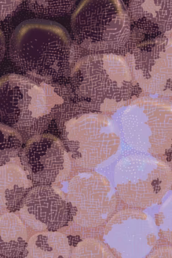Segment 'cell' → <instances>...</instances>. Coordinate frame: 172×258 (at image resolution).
Returning a JSON list of instances; mask_svg holds the SVG:
<instances>
[{
  "label": "cell",
  "mask_w": 172,
  "mask_h": 258,
  "mask_svg": "<svg viewBox=\"0 0 172 258\" xmlns=\"http://www.w3.org/2000/svg\"><path fill=\"white\" fill-rule=\"evenodd\" d=\"M73 101L70 86L17 74L0 78V120L33 137L43 134Z\"/></svg>",
  "instance_id": "1"
},
{
  "label": "cell",
  "mask_w": 172,
  "mask_h": 258,
  "mask_svg": "<svg viewBox=\"0 0 172 258\" xmlns=\"http://www.w3.org/2000/svg\"><path fill=\"white\" fill-rule=\"evenodd\" d=\"M9 54L22 71L43 82H52L67 76L77 50L60 24L31 20L22 22L13 32Z\"/></svg>",
  "instance_id": "2"
},
{
  "label": "cell",
  "mask_w": 172,
  "mask_h": 258,
  "mask_svg": "<svg viewBox=\"0 0 172 258\" xmlns=\"http://www.w3.org/2000/svg\"><path fill=\"white\" fill-rule=\"evenodd\" d=\"M74 102L101 113L114 112L133 95L131 73L124 56L115 53L89 54L71 69Z\"/></svg>",
  "instance_id": "3"
},
{
  "label": "cell",
  "mask_w": 172,
  "mask_h": 258,
  "mask_svg": "<svg viewBox=\"0 0 172 258\" xmlns=\"http://www.w3.org/2000/svg\"><path fill=\"white\" fill-rule=\"evenodd\" d=\"M62 142L77 167L92 168L114 155L120 138L111 118L72 102L56 118Z\"/></svg>",
  "instance_id": "4"
},
{
  "label": "cell",
  "mask_w": 172,
  "mask_h": 258,
  "mask_svg": "<svg viewBox=\"0 0 172 258\" xmlns=\"http://www.w3.org/2000/svg\"><path fill=\"white\" fill-rule=\"evenodd\" d=\"M71 29L77 46L91 52L111 53L125 50L132 26L122 1H83L71 18Z\"/></svg>",
  "instance_id": "5"
},
{
  "label": "cell",
  "mask_w": 172,
  "mask_h": 258,
  "mask_svg": "<svg viewBox=\"0 0 172 258\" xmlns=\"http://www.w3.org/2000/svg\"><path fill=\"white\" fill-rule=\"evenodd\" d=\"M128 104L121 117L128 144L154 155L171 151V103L143 97Z\"/></svg>",
  "instance_id": "6"
},
{
  "label": "cell",
  "mask_w": 172,
  "mask_h": 258,
  "mask_svg": "<svg viewBox=\"0 0 172 258\" xmlns=\"http://www.w3.org/2000/svg\"><path fill=\"white\" fill-rule=\"evenodd\" d=\"M171 33L137 43H128L126 59L133 93L171 97Z\"/></svg>",
  "instance_id": "7"
},
{
  "label": "cell",
  "mask_w": 172,
  "mask_h": 258,
  "mask_svg": "<svg viewBox=\"0 0 172 258\" xmlns=\"http://www.w3.org/2000/svg\"><path fill=\"white\" fill-rule=\"evenodd\" d=\"M115 180L121 197L131 205L148 207L163 197L171 185V171L161 161L145 156L125 158L117 165Z\"/></svg>",
  "instance_id": "8"
},
{
  "label": "cell",
  "mask_w": 172,
  "mask_h": 258,
  "mask_svg": "<svg viewBox=\"0 0 172 258\" xmlns=\"http://www.w3.org/2000/svg\"><path fill=\"white\" fill-rule=\"evenodd\" d=\"M21 163L28 178L41 184L64 181L72 166L71 156L63 142L50 134L29 139L21 153Z\"/></svg>",
  "instance_id": "9"
},
{
  "label": "cell",
  "mask_w": 172,
  "mask_h": 258,
  "mask_svg": "<svg viewBox=\"0 0 172 258\" xmlns=\"http://www.w3.org/2000/svg\"><path fill=\"white\" fill-rule=\"evenodd\" d=\"M110 189L105 179L94 174L74 177L70 182L68 204L71 220L84 227H95L113 211Z\"/></svg>",
  "instance_id": "10"
},
{
  "label": "cell",
  "mask_w": 172,
  "mask_h": 258,
  "mask_svg": "<svg viewBox=\"0 0 172 258\" xmlns=\"http://www.w3.org/2000/svg\"><path fill=\"white\" fill-rule=\"evenodd\" d=\"M21 220L37 231H55L71 221L68 202L48 185L28 191L20 209Z\"/></svg>",
  "instance_id": "11"
},
{
  "label": "cell",
  "mask_w": 172,
  "mask_h": 258,
  "mask_svg": "<svg viewBox=\"0 0 172 258\" xmlns=\"http://www.w3.org/2000/svg\"><path fill=\"white\" fill-rule=\"evenodd\" d=\"M106 240L122 258H143L155 239L144 214L134 211L119 213L107 225Z\"/></svg>",
  "instance_id": "12"
},
{
  "label": "cell",
  "mask_w": 172,
  "mask_h": 258,
  "mask_svg": "<svg viewBox=\"0 0 172 258\" xmlns=\"http://www.w3.org/2000/svg\"><path fill=\"white\" fill-rule=\"evenodd\" d=\"M171 1H130L128 12L135 31L149 37L171 33Z\"/></svg>",
  "instance_id": "13"
},
{
  "label": "cell",
  "mask_w": 172,
  "mask_h": 258,
  "mask_svg": "<svg viewBox=\"0 0 172 258\" xmlns=\"http://www.w3.org/2000/svg\"><path fill=\"white\" fill-rule=\"evenodd\" d=\"M31 187V180L20 165L10 163L0 166V206L3 208H14Z\"/></svg>",
  "instance_id": "14"
},
{
  "label": "cell",
  "mask_w": 172,
  "mask_h": 258,
  "mask_svg": "<svg viewBox=\"0 0 172 258\" xmlns=\"http://www.w3.org/2000/svg\"><path fill=\"white\" fill-rule=\"evenodd\" d=\"M28 233L25 224L13 213L0 217V255L20 258L27 246Z\"/></svg>",
  "instance_id": "15"
},
{
  "label": "cell",
  "mask_w": 172,
  "mask_h": 258,
  "mask_svg": "<svg viewBox=\"0 0 172 258\" xmlns=\"http://www.w3.org/2000/svg\"><path fill=\"white\" fill-rule=\"evenodd\" d=\"M71 255L67 237L62 233L48 231L32 237L20 258H71Z\"/></svg>",
  "instance_id": "16"
},
{
  "label": "cell",
  "mask_w": 172,
  "mask_h": 258,
  "mask_svg": "<svg viewBox=\"0 0 172 258\" xmlns=\"http://www.w3.org/2000/svg\"><path fill=\"white\" fill-rule=\"evenodd\" d=\"M23 139L14 128L0 122V165L16 159L22 150Z\"/></svg>",
  "instance_id": "17"
},
{
  "label": "cell",
  "mask_w": 172,
  "mask_h": 258,
  "mask_svg": "<svg viewBox=\"0 0 172 258\" xmlns=\"http://www.w3.org/2000/svg\"><path fill=\"white\" fill-rule=\"evenodd\" d=\"M76 3V1H26L24 7L36 16L55 18L71 12Z\"/></svg>",
  "instance_id": "18"
},
{
  "label": "cell",
  "mask_w": 172,
  "mask_h": 258,
  "mask_svg": "<svg viewBox=\"0 0 172 258\" xmlns=\"http://www.w3.org/2000/svg\"><path fill=\"white\" fill-rule=\"evenodd\" d=\"M71 258H116L103 243L94 239H87L79 243Z\"/></svg>",
  "instance_id": "19"
},
{
  "label": "cell",
  "mask_w": 172,
  "mask_h": 258,
  "mask_svg": "<svg viewBox=\"0 0 172 258\" xmlns=\"http://www.w3.org/2000/svg\"><path fill=\"white\" fill-rule=\"evenodd\" d=\"M22 3V1H0V22L12 17Z\"/></svg>",
  "instance_id": "20"
},
{
  "label": "cell",
  "mask_w": 172,
  "mask_h": 258,
  "mask_svg": "<svg viewBox=\"0 0 172 258\" xmlns=\"http://www.w3.org/2000/svg\"><path fill=\"white\" fill-rule=\"evenodd\" d=\"M148 258H171V247L164 246L154 250Z\"/></svg>",
  "instance_id": "21"
},
{
  "label": "cell",
  "mask_w": 172,
  "mask_h": 258,
  "mask_svg": "<svg viewBox=\"0 0 172 258\" xmlns=\"http://www.w3.org/2000/svg\"><path fill=\"white\" fill-rule=\"evenodd\" d=\"M6 52V40L5 35L1 30H0V64L5 57Z\"/></svg>",
  "instance_id": "22"
},
{
  "label": "cell",
  "mask_w": 172,
  "mask_h": 258,
  "mask_svg": "<svg viewBox=\"0 0 172 258\" xmlns=\"http://www.w3.org/2000/svg\"><path fill=\"white\" fill-rule=\"evenodd\" d=\"M0 258H6V257H3V256L0 255Z\"/></svg>",
  "instance_id": "23"
}]
</instances>
